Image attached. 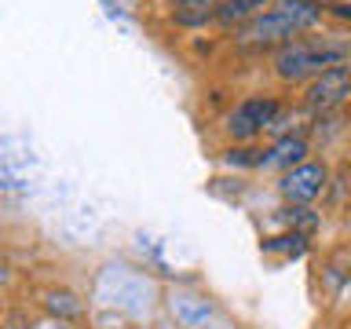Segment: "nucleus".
Masks as SVG:
<instances>
[{"instance_id":"1","label":"nucleus","mask_w":351,"mask_h":329,"mask_svg":"<svg viewBox=\"0 0 351 329\" xmlns=\"http://www.w3.org/2000/svg\"><path fill=\"white\" fill-rule=\"evenodd\" d=\"M351 62V40L340 37H307V40H289L274 51V73L282 81H315L329 70H344Z\"/></svg>"},{"instance_id":"2","label":"nucleus","mask_w":351,"mask_h":329,"mask_svg":"<svg viewBox=\"0 0 351 329\" xmlns=\"http://www.w3.org/2000/svg\"><path fill=\"white\" fill-rule=\"evenodd\" d=\"M318 19H322V8L315 0H278L263 15L245 22L238 29V40H245V44H289L296 33L311 29Z\"/></svg>"},{"instance_id":"3","label":"nucleus","mask_w":351,"mask_h":329,"mask_svg":"<svg viewBox=\"0 0 351 329\" xmlns=\"http://www.w3.org/2000/svg\"><path fill=\"white\" fill-rule=\"evenodd\" d=\"M278 99H271V95H252L245 99V103H238L234 110H230V117H227V136H234V139H252V136H260V132H267L274 121H278Z\"/></svg>"},{"instance_id":"4","label":"nucleus","mask_w":351,"mask_h":329,"mask_svg":"<svg viewBox=\"0 0 351 329\" xmlns=\"http://www.w3.org/2000/svg\"><path fill=\"white\" fill-rule=\"evenodd\" d=\"M344 99H351V66L315 77L304 92V106L311 110V114H329V110H337Z\"/></svg>"},{"instance_id":"5","label":"nucleus","mask_w":351,"mask_h":329,"mask_svg":"<svg viewBox=\"0 0 351 329\" xmlns=\"http://www.w3.org/2000/svg\"><path fill=\"white\" fill-rule=\"evenodd\" d=\"M326 180H329L326 164L304 161V164H296L293 172H285V175H282L278 194L285 197V202H293V205H307V202H315V197L326 191Z\"/></svg>"},{"instance_id":"6","label":"nucleus","mask_w":351,"mask_h":329,"mask_svg":"<svg viewBox=\"0 0 351 329\" xmlns=\"http://www.w3.org/2000/svg\"><path fill=\"white\" fill-rule=\"evenodd\" d=\"M307 158V139L304 136H285L278 139L267 154H260V169H285L293 172L296 164H304Z\"/></svg>"},{"instance_id":"7","label":"nucleus","mask_w":351,"mask_h":329,"mask_svg":"<svg viewBox=\"0 0 351 329\" xmlns=\"http://www.w3.org/2000/svg\"><path fill=\"white\" fill-rule=\"evenodd\" d=\"M267 4L271 0H223V4H219V11H216V22L223 29H241L245 26V22H252L256 15H263V11H267Z\"/></svg>"},{"instance_id":"8","label":"nucleus","mask_w":351,"mask_h":329,"mask_svg":"<svg viewBox=\"0 0 351 329\" xmlns=\"http://www.w3.org/2000/svg\"><path fill=\"white\" fill-rule=\"evenodd\" d=\"M223 0H176V22L183 26H202L205 19H216Z\"/></svg>"},{"instance_id":"9","label":"nucleus","mask_w":351,"mask_h":329,"mask_svg":"<svg viewBox=\"0 0 351 329\" xmlns=\"http://www.w3.org/2000/svg\"><path fill=\"white\" fill-rule=\"evenodd\" d=\"M48 307H51L55 315H59V311H62V315H77V311H81V304H73L70 293H51V296H48Z\"/></svg>"}]
</instances>
